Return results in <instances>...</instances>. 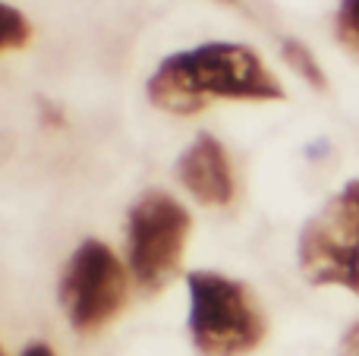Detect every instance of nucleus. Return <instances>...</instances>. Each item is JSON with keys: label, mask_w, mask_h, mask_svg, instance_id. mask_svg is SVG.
<instances>
[{"label": "nucleus", "mask_w": 359, "mask_h": 356, "mask_svg": "<svg viewBox=\"0 0 359 356\" xmlns=\"http://www.w3.org/2000/svg\"><path fill=\"white\" fill-rule=\"evenodd\" d=\"M186 294V328L202 356H246L265 341L268 319L243 281L221 271H189Z\"/></svg>", "instance_id": "f03ea898"}, {"label": "nucleus", "mask_w": 359, "mask_h": 356, "mask_svg": "<svg viewBox=\"0 0 359 356\" xmlns=\"http://www.w3.org/2000/svg\"><path fill=\"white\" fill-rule=\"evenodd\" d=\"M192 218L164 189H145L126 214V262L142 294H161L180 275Z\"/></svg>", "instance_id": "7ed1b4c3"}, {"label": "nucleus", "mask_w": 359, "mask_h": 356, "mask_svg": "<svg viewBox=\"0 0 359 356\" xmlns=\"http://www.w3.org/2000/svg\"><path fill=\"white\" fill-rule=\"evenodd\" d=\"M297 262L316 287H344L359 296V180H350L303 224Z\"/></svg>", "instance_id": "20e7f679"}, {"label": "nucleus", "mask_w": 359, "mask_h": 356, "mask_svg": "<svg viewBox=\"0 0 359 356\" xmlns=\"http://www.w3.org/2000/svg\"><path fill=\"white\" fill-rule=\"evenodd\" d=\"M29 41H32V22L25 19V13L0 0V54L19 50Z\"/></svg>", "instance_id": "6e6552de"}, {"label": "nucleus", "mask_w": 359, "mask_h": 356, "mask_svg": "<svg viewBox=\"0 0 359 356\" xmlns=\"http://www.w3.org/2000/svg\"><path fill=\"white\" fill-rule=\"evenodd\" d=\"M0 356H4V347H0Z\"/></svg>", "instance_id": "ddd939ff"}, {"label": "nucleus", "mask_w": 359, "mask_h": 356, "mask_svg": "<svg viewBox=\"0 0 359 356\" xmlns=\"http://www.w3.org/2000/svg\"><path fill=\"white\" fill-rule=\"evenodd\" d=\"M149 101L177 117L202 114L211 101H284L280 79L259 50L233 41H208L164 57L151 73Z\"/></svg>", "instance_id": "f257e3e1"}, {"label": "nucleus", "mask_w": 359, "mask_h": 356, "mask_svg": "<svg viewBox=\"0 0 359 356\" xmlns=\"http://www.w3.org/2000/svg\"><path fill=\"white\" fill-rule=\"evenodd\" d=\"M177 180L186 193L208 208H224L236 196V177L230 155L211 132H198L177 161Z\"/></svg>", "instance_id": "423d86ee"}, {"label": "nucleus", "mask_w": 359, "mask_h": 356, "mask_svg": "<svg viewBox=\"0 0 359 356\" xmlns=\"http://www.w3.org/2000/svg\"><path fill=\"white\" fill-rule=\"evenodd\" d=\"M280 54H284L287 67L293 69V73L299 76V79H306L312 88H318V92H325L328 88V76H325L322 63L316 60V54H312L309 48H306L299 38H284V44H280Z\"/></svg>", "instance_id": "0eeeda50"}, {"label": "nucleus", "mask_w": 359, "mask_h": 356, "mask_svg": "<svg viewBox=\"0 0 359 356\" xmlns=\"http://www.w3.org/2000/svg\"><path fill=\"white\" fill-rule=\"evenodd\" d=\"M334 32L337 41L359 60V0H341L334 16Z\"/></svg>", "instance_id": "1a4fd4ad"}, {"label": "nucleus", "mask_w": 359, "mask_h": 356, "mask_svg": "<svg viewBox=\"0 0 359 356\" xmlns=\"http://www.w3.org/2000/svg\"><path fill=\"white\" fill-rule=\"evenodd\" d=\"M19 356H57V353H54V347H50V344H44V341H35V344H29Z\"/></svg>", "instance_id": "9b49d317"}, {"label": "nucleus", "mask_w": 359, "mask_h": 356, "mask_svg": "<svg viewBox=\"0 0 359 356\" xmlns=\"http://www.w3.org/2000/svg\"><path fill=\"white\" fill-rule=\"evenodd\" d=\"M337 356H359V322L344 331L341 338V347H337Z\"/></svg>", "instance_id": "9d476101"}, {"label": "nucleus", "mask_w": 359, "mask_h": 356, "mask_svg": "<svg viewBox=\"0 0 359 356\" xmlns=\"http://www.w3.org/2000/svg\"><path fill=\"white\" fill-rule=\"evenodd\" d=\"M130 294V275L117 252L101 240H82L67 259L57 284L60 309L73 331L95 334L120 315Z\"/></svg>", "instance_id": "39448f33"}, {"label": "nucleus", "mask_w": 359, "mask_h": 356, "mask_svg": "<svg viewBox=\"0 0 359 356\" xmlns=\"http://www.w3.org/2000/svg\"><path fill=\"white\" fill-rule=\"evenodd\" d=\"M10 151H13V142H10V136L6 132H0V164L10 158Z\"/></svg>", "instance_id": "f8f14e48"}]
</instances>
